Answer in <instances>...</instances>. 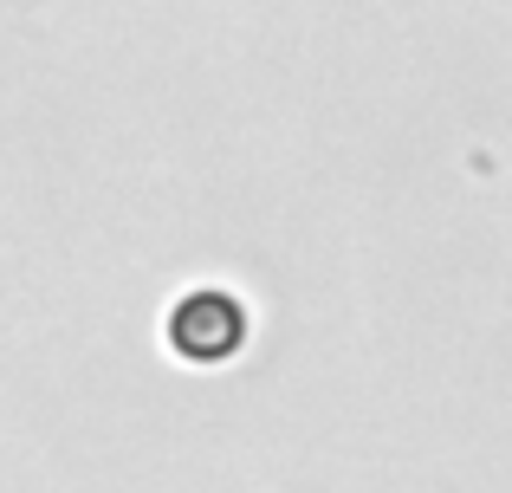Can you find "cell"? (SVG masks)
Instances as JSON below:
<instances>
[{"label":"cell","mask_w":512,"mask_h":493,"mask_svg":"<svg viewBox=\"0 0 512 493\" xmlns=\"http://www.w3.org/2000/svg\"><path fill=\"white\" fill-rule=\"evenodd\" d=\"M240 338H247V305H240L234 292L195 286V292H182V299H175L169 344L182 357H195V364H221V357L240 351Z\"/></svg>","instance_id":"obj_1"}]
</instances>
